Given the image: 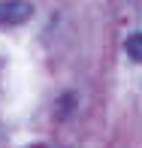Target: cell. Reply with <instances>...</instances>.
<instances>
[{"instance_id": "cell-2", "label": "cell", "mask_w": 142, "mask_h": 148, "mask_svg": "<svg viewBox=\"0 0 142 148\" xmlns=\"http://www.w3.org/2000/svg\"><path fill=\"white\" fill-rule=\"evenodd\" d=\"M127 55L136 64H142V33H130L127 36Z\"/></svg>"}, {"instance_id": "cell-1", "label": "cell", "mask_w": 142, "mask_h": 148, "mask_svg": "<svg viewBox=\"0 0 142 148\" xmlns=\"http://www.w3.org/2000/svg\"><path fill=\"white\" fill-rule=\"evenodd\" d=\"M33 15L27 0H0V24H24Z\"/></svg>"}]
</instances>
